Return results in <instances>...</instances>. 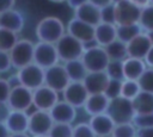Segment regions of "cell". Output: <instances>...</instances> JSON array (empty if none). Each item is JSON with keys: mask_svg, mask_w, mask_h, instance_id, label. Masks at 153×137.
<instances>
[{"mask_svg": "<svg viewBox=\"0 0 153 137\" xmlns=\"http://www.w3.org/2000/svg\"><path fill=\"white\" fill-rule=\"evenodd\" d=\"M66 33V25L55 15H47L36 25V37L38 42L55 44Z\"/></svg>", "mask_w": 153, "mask_h": 137, "instance_id": "1", "label": "cell"}, {"mask_svg": "<svg viewBox=\"0 0 153 137\" xmlns=\"http://www.w3.org/2000/svg\"><path fill=\"white\" fill-rule=\"evenodd\" d=\"M80 58L88 71H104L110 61L104 46L96 43L92 45H85Z\"/></svg>", "mask_w": 153, "mask_h": 137, "instance_id": "2", "label": "cell"}, {"mask_svg": "<svg viewBox=\"0 0 153 137\" xmlns=\"http://www.w3.org/2000/svg\"><path fill=\"white\" fill-rule=\"evenodd\" d=\"M17 70L16 80L19 85L31 91L44 85V69L35 62H31Z\"/></svg>", "mask_w": 153, "mask_h": 137, "instance_id": "3", "label": "cell"}, {"mask_svg": "<svg viewBox=\"0 0 153 137\" xmlns=\"http://www.w3.org/2000/svg\"><path fill=\"white\" fill-rule=\"evenodd\" d=\"M55 48L59 55V60L62 62L80 58L85 49L84 43L68 35L67 32L55 43Z\"/></svg>", "mask_w": 153, "mask_h": 137, "instance_id": "4", "label": "cell"}, {"mask_svg": "<svg viewBox=\"0 0 153 137\" xmlns=\"http://www.w3.org/2000/svg\"><path fill=\"white\" fill-rule=\"evenodd\" d=\"M35 44L30 39H18L17 43L8 51L11 64L13 68L19 69L31 62H33Z\"/></svg>", "mask_w": 153, "mask_h": 137, "instance_id": "5", "label": "cell"}, {"mask_svg": "<svg viewBox=\"0 0 153 137\" xmlns=\"http://www.w3.org/2000/svg\"><path fill=\"white\" fill-rule=\"evenodd\" d=\"M106 113L115 122V124L131 122V119L135 114L131 100L126 99L121 95L109 100Z\"/></svg>", "mask_w": 153, "mask_h": 137, "instance_id": "6", "label": "cell"}, {"mask_svg": "<svg viewBox=\"0 0 153 137\" xmlns=\"http://www.w3.org/2000/svg\"><path fill=\"white\" fill-rule=\"evenodd\" d=\"M115 10V24L127 25L139 23L141 8L133 5L129 0H117L114 2Z\"/></svg>", "mask_w": 153, "mask_h": 137, "instance_id": "7", "label": "cell"}, {"mask_svg": "<svg viewBox=\"0 0 153 137\" xmlns=\"http://www.w3.org/2000/svg\"><path fill=\"white\" fill-rule=\"evenodd\" d=\"M33 62L39 67H42L43 69L59 63L60 60L55 44L37 42L35 44V50H33Z\"/></svg>", "mask_w": 153, "mask_h": 137, "instance_id": "8", "label": "cell"}, {"mask_svg": "<svg viewBox=\"0 0 153 137\" xmlns=\"http://www.w3.org/2000/svg\"><path fill=\"white\" fill-rule=\"evenodd\" d=\"M7 104L11 110L26 112L32 106V91L19 83L12 86Z\"/></svg>", "mask_w": 153, "mask_h": 137, "instance_id": "9", "label": "cell"}, {"mask_svg": "<svg viewBox=\"0 0 153 137\" xmlns=\"http://www.w3.org/2000/svg\"><path fill=\"white\" fill-rule=\"evenodd\" d=\"M71 82L63 64L56 63L44 69V85L61 93Z\"/></svg>", "mask_w": 153, "mask_h": 137, "instance_id": "10", "label": "cell"}, {"mask_svg": "<svg viewBox=\"0 0 153 137\" xmlns=\"http://www.w3.org/2000/svg\"><path fill=\"white\" fill-rule=\"evenodd\" d=\"M54 120L49 113V111L36 110L29 114V125L27 132L32 136L35 135H48L49 130L51 129Z\"/></svg>", "mask_w": 153, "mask_h": 137, "instance_id": "11", "label": "cell"}, {"mask_svg": "<svg viewBox=\"0 0 153 137\" xmlns=\"http://www.w3.org/2000/svg\"><path fill=\"white\" fill-rule=\"evenodd\" d=\"M59 100V92L42 85L32 91V106L36 110L49 111Z\"/></svg>", "mask_w": 153, "mask_h": 137, "instance_id": "12", "label": "cell"}, {"mask_svg": "<svg viewBox=\"0 0 153 137\" xmlns=\"http://www.w3.org/2000/svg\"><path fill=\"white\" fill-rule=\"evenodd\" d=\"M66 32L68 35L73 36L74 38H76L78 41H80L81 43H84V45H87V44L94 42V38H93L94 26H92L75 17H73L66 25Z\"/></svg>", "mask_w": 153, "mask_h": 137, "instance_id": "13", "label": "cell"}, {"mask_svg": "<svg viewBox=\"0 0 153 137\" xmlns=\"http://www.w3.org/2000/svg\"><path fill=\"white\" fill-rule=\"evenodd\" d=\"M61 93L63 96L62 99L76 108L82 107L88 96V92L82 81H71Z\"/></svg>", "mask_w": 153, "mask_h": 137, "instance_id": "14", "label": "cell"}, {"mask_svg": "<svg viewBox=\"0 0 153 137\" xmlns=\"http://www.w3.org/2000/svg\"><path fill=\"white\" fill-rule=\"evenodd\" d=\"M54 123H69L72 124L76 117V107L66 100H57V102L49 110Z\"/></svg>", "mask_w": 153, "mask_h": 137, "instance_id": "15", "label": "cell"}, {"mask_svg": "<svg viewBox=\"0 0 153 137\" xmlns=\"http://www.w3.org/2000/svg\"><path fill=\"white\" fill-rule=\"evenodd\" d=\"M126 45H127V55L129 57H136L143 60L148 49L152 45V42L148 38L147 33L142 31L133 39H130L128 43H126Z\"/></svg>", "mask_w": 153, "mask_h": 137, "instance_id": "16", "label": "cell"}, {"mask_svg": "<svg viewBox=\"0 0 153 137\" xmlns=\"http://www.w3.org/2000/svg\"><path fill=\"white\" fill-rule=\"evenodd\" d=\"M24 24H25V19L23 14L14 7L0 13V26L4 29L19 33L23 30Z\"/></svg>", "mask_w": 153, "mask_h": 137, "instance_id": "17", "label": "cell"}, {"mask_svg": "<svg viewBox=\"0 0 153 137\" xmlns=\"http://www.w3.org/2000/svg\"><path fill=\"white\" fill-rule=\"evenodd\" d=\"M74 11V17L92 25L96 26L97 24L100 23V8L91 4L90 1H85L80 6L73 10Z\"/></svg>", "mask_w": 153, "mask_h": 137, "instance_id": "18", "label": "cell"}, {"mask_svg": "<svg viewBox=\"0 0 153 137\" xmlns=\"http://www.w3.org/2000/svg\"><path fill=\"white\" fill-rule=\"evenodd\" d=\"M109 82V76L105 71H88L82 80L88 94L92 93H104L105 87Z\"/></svg>", "mask_w": 153, "mask_h": 137, "instance_id": "19", "label": "cell"}, {"mask_svg": "<svg viewBox=\"0 0 153 137\" xmlns=\"http://www.w3.org/2000/svg\"><path fill=\"white\" fill-rule=\"evenodd\" d=\"M87 123L96 133V136L111 135L112 129L115 126V122L110 118V116L106 112L90 116V120Z\"/></svg>", "mask_w": 153, "mask_h": 137, "instance_id": "20", "label": "cell"}, {"mask_svg": "<svg viewBox=\"0 0 153 137\" xmlns=\"http://www.w3.org/2000/svg\"><path fill=\"white\" fill-rule=\"evenodd\" d=\"M93 38L98 45L106 46L109 43L117 38V26L115 24L100 21L94 26Z\"/></svg>", "mask_w": 153, "mask_h": 137, "instance_id": "21", "label": "cell"}, {"mask_svg": "<svg viewBox=\"0 0 153 137\" xmlns=\"http://www.w3.org/2000/svg\"><path fill=\"white\" fill-rule=\"evenodd\" d=\"M6 126L8 127L11 133L14 132H27V125H29V114L25 111H17L11 110L8 113L6 120Z\"/></svg>", "mask_w": 153, "mask_h": 137, "instance_id": "22", "label": "cell"}, {"mask_svg": "<svg viewBox=\"0 0 153 137\" xmlns=\"http://www.w3.org/2000/svg\"><path fill=\"white\" fill-rule=\"evenodd\" d=\"M109 100L110 99L104 93H92V94H88L82 107L86 111V113L90 116L103 113V112H106Z\"/></svg>", "mask_w": 153, "mask_h": 137, "instance_id": "23", "label": "cell"}, {"mask_svg": "<svg viewBox=\"0 0 153 137\" xmlns=\"http://www.w3.org/2000/svg\"><path fill=\"white\" fill-rule=\"evenodd\" d=\"M123 66V75L124 79L128 80H136L141 76V74L146 70L147 66L142 58H136V57H126L122 61Z\"/></svg>", "mask_w": 153, "mask_h": 137, "instance_id": "24", "label": "cell"}, {"mask_svg": "<svg viewBox=\"0 0 153 137\" xmlns=\"http://www.w3.org/2000/svg\"><path fill=\"white\" fill-rule=\"evenodd\" d=\"M131 104L135 113H153V93L140 91Z\"/></svg>", "mask_w": 153, "mask_h": 137, "instance_id": "25", "label": "cell"}, {"mask_svg": "<svg viewBox=\"0 0 153 137\" xmlns=\"http://www.w3.org/2000/svg\"><path fill=\"white\" fill-rule=\"evenodd\" d=\"M63 66L71 81H82L86 74L88 73L81 58H75V60L63 62Z\"/></svg>", "mask_w": 153, "mask_h": 137, "instance_id": "26", "label": "cell"}, {"mask_svg": "<svg viewBox=\"0 0 153 137\" xmlns=\"http://www.w3.org/2000/svg\"><path fill=\"white\" fill-rule=\"evenodd\" d=\"M106 55L109 57V60H115V61H123L126 57H128L127 55V45L124 42L120 41V39H115L111 43H109L106 46H104Z\"/></svg>", "mask_w": 153, "mask_h": 137, "instance_id": "27", "label": "cell"}, {"mask_svg": "<svg viewBox=\"0 0 153 137\" xmlns=\"http://www.w3.org/2000/svg\"><path fill=\"white\" fill-rule=\"evenodd\" d=\"M116 26H117V39L124 43H128L130 39H133L135 36L142 32V29L140 27L139 23L127 24V25H116Z\"/></svg>", "mask_w": 153, "mask_h": 137, "instance_id": "28", "label": "cell"}, {"mask_svg": "<svg viewBox=\"0 0 153 137\" xmlns=\"http://www.w3.org/2000/svg\"><path fill=\"white\" fill-rule=\"evenodd\" d=\"M111 136L112 137H136L137 129L131 122L118 123V124H115Z\"/></svg>", "mask_w": 153, "mask_h": 137, "instance_id": "29", "label": "cell"}, {"mask_svg": "<svg viewBox=\"0 0 153 137\" xmlns=\"http://www.w3.org/2000/svg\"><path fill=\"white\" fill-rule=\"evenodd\" d=\"M17 35L18 33L0 26V50L8 52L11 50V48L18 41V36Z\"/></svg>", "mask_w": 153, "mask_h": 137, "instance_id": "30", "label": "cell"}, {"mask_svg": "<svg viewBox=\"0 0 153 137\" xmlns=\"http://www.w3.org/2000/svg\"><path fill=\"white\" fill-rule=\"evenodd\" d=\"M139 25L145 32L153 30V5L149 4L148 6L141 8L139 17Z\"/></svg>", "mask_w": 153, "mask_h": 137, "instance_id": "31", "label": "cell"}, {"mask_svg": "<svg viewBox=\"0 0 153 137\" xmlns=\"http://www.w3.org/2000/svg\"><path fill=\"white\" fill-rule=\"evenodd\" d=\"M140 91L141 89H140V86H139L136 80H128V79L122 80L121 96H123L126 99H129V100H133Z\"/></svg>", "mask_w": 153, "mask_h": 137, "instance_id": "32", "label": "cell"}, {"mask_svg": "<svg viewBox=\"0 0 153 137\" xmlns=\"http://www.w3.org/2000/svg\"><path fill=\"white\" fill-rule=\"evenodd\" d=\"M73 125L69 123H54L48 132L49 137H72Z\"/></svg>", "mask_w": 153, "mask_h": 137, "instance_id": "33", "label": "cell"}, {"mask_svg": "<svg viewBox=\"0 0 153 137\" xmlns=\"http://www.w3.org/2000/svg\"><path fill=\"white\" fill-rule=\"evenodd\" d=\"M104 71L106 73V75L109 76V79H114V80H124L122 61L110 60Z\"/></svg>", "mask_w": 153, "mask_h": 137, "instance_id": "34", "label": "cell"}, {"mask_svg": "<svg viewBox=\"0 0 153 137\" xmlns=\"http://www.w3.org/2000/svg\"><path fill=\"white\" fill-rule=\"evenodd\" d=\"M137 83L141 91L153 93V68L147 67L141 76L137 79Z\"/></svg>", "mask_w": 153, "mask_h": 137, "instance_id": "35", "label": "cell"}, {"mask_svg": "<svg viewBox=\"0 0 153 137\" xmlns=\"http://www.w3.org/2000/svg\"><path fill=\"white\" fill-rule=\"evenodd\" d=\"M131 123L137 130L153 126V113H135L131 119Z\"/></svg>", "mask_w": 153, "mask_h": 137, "instance_id": "36", "label": "cell"}, {"mask_svg": "<svg viewBox=\"0 0 153 137\" xmlns=\"http://www.w3.org/2000/svg\"><path fill=\"white\" fill-rule=\"evenodd\" d=\"M121 85H122V80H114V79H109V82L105 87L104 94L109 98V99H114L116 96L121 95Z\"/></svg>", "mask_w": 153, "mask_h": 137, "instance_id": "37", "label": "cell"}, {"mask_svg": "<svg viewBox=\"0 0 153 137\" xmlns=\"http://www.w3.org/2000/svg\"><path fill=\"white\" fill-rule=\"evenodd\" d=\"M72 137H97L88 123H79L73 126Z\"/></svg>", "mask_w": 153, "mask_h": 137, "instance_id": "38", "label": "cell"}, {"mask_svg": "<svg viewBox=\"0 0 153 137\" xmlns=\"http://www.w3.org/2000/svg\"><path fill=\"white\" fill-rule=\"evenodd\" d=\"M100 21L115 24V10H114V4L108 5V6L100 8ZM115 25H116V24H115Z\"/></svg>", "mask_w": 153, "mask_h": 137, "instance_id": "39", "label": "cell"}, {"mask_svg": "<svg viewBox=\"0 0 153 137\" xmlns=\"http://www.w3.org/2000/svg\"><path fill=\"white\" fill-rule=\"evenodd\" d=\"M11 88H12L11 82L8 80H5V79L0 77V101H6L7 102Z\"/></svg>", "mask_w": 153, "mask_h": 137, "instance_id": "40", "label": "cell"}, {"mask_svg": "<svg viewBox=\"0 0 153 137\" xmlns=\"http://www.w3.org/2000/svg\"><path fill=\"white\" fill-rule=\"evenodd\" d=\"M11 67H12V64H11L8 52L0 50V74L8 71L11 69Z\"/></svg>", "mask_w": 153, "mask_h": 137, "instance_id": "41", "label": "cell"}, {"mask_svg": "<svg viewBox=\"0 0 153 137\" xmlns=\"http://www.w3.org/2000/svg\"><path fill=\"white\" fill-rule=\"evenodd\" d=\"M11 112V108L6 101H0V123H5L8 113Z\"/></svg>", "mask_w": 153, "mask_h": 137, "instance_id": "42", "label": "cell"}, {"mask_svg": "<svg viewBox=\"0 0 153 137\" xmlns=\"http://www.w3.org/2000/svg\"><path fill=\"white\" fill-rule=\"evenodd\" d=\"M14 5H16V0H0V13L10 8H13Z\"/></svg>", "mask_w": 153, "mask_h": 137, "instance_id": "43", "label": "cell"}, {"mask_svg": "<svg viewBox=\"0 0 153 137\" xmlns=\"http://www.w3.org/2000/svg\"><path fill=\"white\" fill-rule=\"evenodd\" d=\"M143 61H145V63H146V66H147V67L153 68V44H152V45H151V48L148 49V51H147L146 56L143 57Z\"/></svg>", "mask_w": 153, "mask_h": 137, "instance_id": "44", "label": "cell"}, {"mask_svg": "<svg viewBox=\"0 0 153 137\" xmlns=\"http://www.w3.org/2000/svg\"><path fill=\"white\" fill-rule=\"evenodd\" d=\"M137 137H153V126L137 130Z\"/></svg>", "mask_w": 153, "mask_h": 137, "instance_id": "45", "label": "cell"}, {"mask_svg": "<svg viewBox=\"0 0 153 137\" xmlns=\"http://www.w3.org/2000/svg\"><path fill=\"white\" fill-rule=\"evenodd\" d=\"M87 1H90L91 4H93L94 6H97V7H99V8L114 4V0H87Z\"/></svg>", "mask_w": 153, "mask_h": 137, "instance_id": "46", "label": "cell"}, {"mask_svg": "<svg viewBox=\"0 0 153 137\" xmlns=\"http://www.w3.org/2000/svg\"><path fill=\"white\" fill-rule=\"evenodd\" d=\"M133 5H135L139 8H143L151 4V0H129Z\"/></svg>", "mask_w": 153, "mask_h": 137, "instance_id": "47", "label": "cell"}, {"mask_svg": "<svg viewBox=\"0 0 153 137\" xmlns=\"http://www.w3.org/2000/svg\"><path fill=\"white\" fill-rule=\"evenodd\" d=\"M85 1H87V0H66L65 2H67V5H68L72 10H74V8H76L78 6H80L81 4H84Z\"/></svg>", "mask_w": 153, "mask_h": 137, "instance_id": "48", "label": "cell"}, {"mask_svg": "<svg viewBox=\"0 0 153 137\" xmlns=\"http://www.w3.org/2000/svg\"><path fill=\"white\" fill-rule=\"evenodd\" d=\"M11 132L5 123H0V137H10Z\"/></svg>", "mask_w": 153, "mask_h": 137, "instance_id": "49", "label": "cell"}, {"mask_svg": "<svg viewBox=\"0 0 153 137\" xmlns=\"http://www.w3.org/2000/svg\"><path fill=\"white\" fill-rule=\"evenodd\" d=\"M10 137H30L27 135V132H14V133H11Z\"/></svg>", "mask_w": 153, "mask_h": 137, "instance_id": "50", "label": "cell"}, {"mask_svg": "<svg viewBox=\"0 0 153 137\" xmlns=\"http://www.w3.org/2000/svg\"><path fill=\"white\" fill-rule=\"evenodd\" d=\"M145 32V31H143ZM147 33V36H148V38L151 39V42H152V44H153V30L152 31H148V32H146Z\"/></svg>", "mask_w": 153, "mask_h": 137, "instance_id": "51", "label": "cell"}, {"mask_svg": "<svg viewBox=\"0 0 153 137\" xmlns=\"http://www.w3.org/2000/svg\"><path fill=\"white\" fill-rule=\"evenodd\" d=\"M49 1H51V2H55V4H60V2H65L66 0H49Z\"/></svg>", "mask_w": 153, "mask_h": 137, "instance_id": "52", "label": "cell"}, {"mask_svg": "<svg viewBox=\"0 0 153 137\" xmlns=\"http://www.w3.org/2000/svg\"><path fill=\"white\" fill-rule=\"evenodd\" d=\"M32 137H49L48 135H35V136H32Z\"/></svg>", "mask_w": 153, "mask_h": 137, "instance_id": "53", "label": "cell"}, {"mask_svg": "<svg viewBox=\"0 0 153 137\" xmlns=\"http://www.w3.org/2000/svg\"><path fill=\"white\" fill-rule=\"evenodd\" d=\"M97 137H112L111 135H104V136H97Z\"/></svg>", "mask_w": 153, "mask_h": 137, "instance_id": "54", "label": "cell"}, {"mask_svg": "<svg viewBox=\"0 0 153 137\" xmlns=\"http://www.w3.org/2000/svg\"><path fill=\"white\" fill-rule=\"evenodd\" d=\"M151 5H153V0H151Z\"/></svg>", "mask_w": 153, "mask_h": 137, "instance_id": "55", "label": "cell"}, {"mask_svg": "<svg viewBox=\"0 0 153 137\" xmlns=\"http://www.w3.org/2000/svg\"><path fill=\"white\" fill-rule=\"evenodd\" d=\"M136 137H137V136H136Z\"/></svg>", "mask_w": 153, "mask_h": 137, "instance_id": "56", "label": "cell"}]
</instances>
